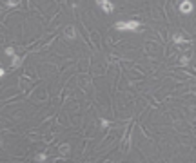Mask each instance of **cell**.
Instances as JSON below:
<instances>
[{"label":"cell","mask_w":196,"mask_h":163,"mask_svg":"<svg viewBox=\"0 0 196 163\" xmlns=\"http://www.w3.org/2000/svg\"><path fill=\"white\" fill-rule=\"evenodd\" d=\"M115 27L120 31H140V22L138 20H120L115 24Z\"/></svg>","instance_id":"1"},{"label":"cell","mask_w":196,"mask_h":163,"mask_svg":"<svg viewBox=\"0 0 196 163\" xmlns=\"http://www.w3.org/2000/svg\"><path fill=\"white\" fill-rule=\"evenodd\" d=\"M180 11H182V15H187V13H191L193 9H194V5H193V2L191 0H182V4H180V7H178Z\"/></svg>","instance_id":"2"},{"label":"cell","mask_w":196,"mask_h":163,"mask_svg":"<svg viewBox=\"0 0 196 163\" xmlns=\"http://www.w3.org/2000/svg\"><path fill=\"white\" fill-rule=\"evenodd\" d=\"M96 4L102 7V11H105V13H113V9H115V5L109 2V0H96Z\"/></svg>","instance_id":"3"},{"label":"cell","mask_w":196,"mask_h":163,"mask_svg":"<svg viewBox=\"0 0 196 163\" xmlns=\"http://www.w3.org/2000/svg\"><path fill=\"white\" fill-rule=\"evenodd\" d=\"M65 36H67L69 40H73V38L76 36V31H75V27H73V25H69V27L65 29Z\"/></svg>","instance_id":"4"},{"label":"cell","mask_w":196,"mask_h":163,"mask_svg":"<svg viewBox=\"0 0 196 163\" xmlns=\"http://www.w3.org/2000/svg\"><path fill=\"white\" fill-rule=\"evenodd\" d=\"M173 40H174L176 44H189V42H187L182 34H173Z\"/></svg>","instance_id":"5"},{"label":"cell","mask_w":196,"mask_h":163,"mask_svg":"<svg viewBox=\"0 0 196 163\" xmlns=\"http://www.w3.org/2000/svg\"><path fill=\"white\" fill-rule=\"evenodd\" d=\"M11 58H13V62H11V67H18V65L22 64V58H20V56H16V54H15V56H11Z\"/></svg>","instance_id":"6"},{"label":"cell","mask_w":196,"mask_h":163,"mask_svg":"<svg viewBox=\"0 0 196 163\" xmlns=\"http://www.w3.org/2000/svg\"><path fill=\"white\" fill-rule=\"evenodd\" d=\"M5 54L7 56H15V49L13 47H5Z\"/></svg>","instance_id":"7"},{"label":"cell","mask_w":196,"mask_h":163,"mask_svg":"<svg viewBox=\"0 0 196 163\" xmlns=\"http://www.w3.org/2000/svg\"><path fill=\"white\" fill-rule=\"evenodd\" d=\"M60 152L62 154H67L69 152V145H60Z\"/></svg>","instance_id":"8"},{"label":"cell","mask_w":196,"mask_h":163,"mask_svg":"<svg viewBox=\"0 0 196 163\" xmlns=\"http://www.w3.org/2000/svg\"><path fill=\"white\" fill-rule=\"evenodd\" d=\"M18 5V0H7V7H15Z\"/></svg>","instance_id":"9"},{"label":"cell","mask_w":196,"mask_h":163,"mask_svg":"<svg viewBox=\"0 0 196 163\" xmlns=\"http://www.w3.org/2000/svg\"><path fill=\"white\" fill-rule=\"evenodd\" d=\"M36 161L44 163V161H45V154H38V156H36Z\"/></svg>","instance_id":"10"},{"label":"cell","mask_w":196,"mask_h":163,"mask_svg":"<svg viewBox=\"0 0 196 163\" xmlns=\"http://www.w3.org/2000/svg\"><path fill=\"white\" fill-rule=\"evenodd\" d=\"M100 125H102V127H111V122H107V120H100Z\"/></svg>","instance_id":"11"}]
</instances>
